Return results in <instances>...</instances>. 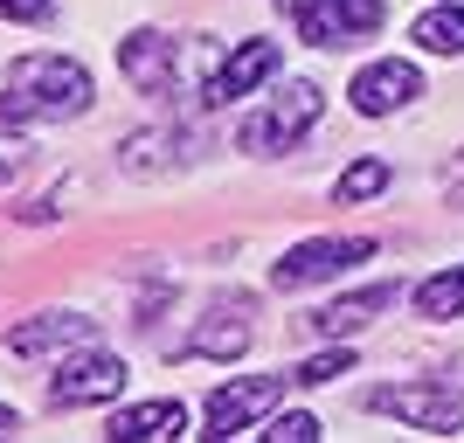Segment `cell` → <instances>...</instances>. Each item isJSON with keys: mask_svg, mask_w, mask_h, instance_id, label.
I'll return each instance as SVG.
<instances>
[{"mask_svg": "<svg viewBox=\"0 0 464 443\" xmlns=\"http://www.w3.org/2000/svg\"><path fill=\"white\" fill-rule=\"evenodd\" d=\"M368 409H382V416H402L409 429H430V437H458V429H464V388H450V381L374 388Z\"/></svg>", "mask_w": 464, "mask_h": 443, "instance_id": "obj_2", "label": "cell"}, {"mask_svg": "<svg viewBox=\"0 0 464 443\" xmlns=\"http://www.w3.org/2000/svg\"><path fill=\"white\" fill-rule=\"evenodd\" d=\"M374 256V236H319V243H298V250H285V264L271 270L277 291H305L319 284V277H340L347 264H368Z\"/></svg>", "mask_w": 464, "mask_h": 443, "instance_id": "obj_5", "label": "cell"}, {"mask_svg": "<svg viewBox=\"0 0 464 443\" xmlns=\"http://www.w3.org/2000/svg\"><path fill=\"white\" fill-rule=\"evenodd\" d=\"M319 118V83H285L264 111L243 118V153H291Z\"/></svg>", "mask_w": 464, "mask_h": 443, "instance_id": "obj_3", "label": "cell"}, {"mask_svg": "<svg viewBox=\"0 0 464 443\" xmlns=\"http://www.w3.org/2000/svg\"><path fill=\"white\" fill-rule=\"evenodd\" d=\"M7 118H21V125H56V118H83L91 111V70L70 56H21L14 70H7Z\"/></svg>", "mask_w": 464, "mask_h": 443, "instance_id": "obj_1", "label": "cell"}, {"mask_svg": "<svg viewBox=\"0 0 464 443\" xmlns=\"http://www.w3.org/2000/svg\"><path fill=\"white\" fill-rule=\"evenodd\" d=\"M277 7L298 21L312 49H340V42H361L382 28V0H277Z\"/></svg>", "mask_w": 464, "mask_h": 443, "instance_id": "obj_4", "label": "cell"}, {"mask_svg": "<svg viewBox=\"0 0 464 443\" xmlns=\"http://www.w3.org/2000/svg\"><path fill=\"white\" fill-rule=\"evenodd\" d=\"M111 437H118V443H174V437H188V402H139V409H118V416H111Z\"/></svg>", "mask_w": 464, "mask_h": 443, "instance_id": "obj_13", "label": "cell"}, {"mask_svg": "<svg viewBox=\"0 0 464 443\" xmlns=\"http://www.w3.org/2000/svg\"><path fill=\"white\" fill-rule=\"evenodd\" d=\"M409 35H416V49H430V56H464V7H430Z\"/></svg>", "mask_w": 464, "mask_h": 443, "instance_id": "obj_16", "label": "cell"}, {"mask_svg": "<svg viewBox=\"0 0 464 443\" xmlns=\"http://www.w3.org/2000/svg\"><path fill=\"white\" fill-rule=\"evenodd\" d=\"M28 159H35V146H28V132H21V118H0V180L28 174Z\"/></svg>", "mask_w": 464, "mask_h": 443, "instance_id": "obj_19", "label": "cell"}, {"mask_svg": "<svg viewBox=\"0 0 464 443\" xmlns=\"http://www.w3.org/2000/svg\"><path fill=\"white\" fill-rule=\"evenodd\" d=\"M7 437H21V416H14V409H0V443H7Z\"/></svg>", "mask_w": 464, "mask_h": 443, "instance_id": "obj_23", "label": "cell"}, {"mask_svg": "<svg viewBox=\"0 0 464 443\" xmlns=\"http://www.w3.org/2000/svg\"><path fill=\"white\" fill-rule=\"evenodd\" d=\"M382 188H388V159H353L333 194H340V201H374Z\"/></svg>", "mask_w": 464, "mask_h": 443, "instance_id": "obj_18", "label": "cell"}, {"mask_svg": "<svg viewBox=\"0 0 464 443\" xmlns=\"http://www.w3.org/2000/svg\"><path fill=\"white\" fill-rule=\"evenodd\" d=\"M271 443H319V416H305V409H291V416H271V429H264Z\"/></svg>", "mask_w": 464, "mask_h": 443, "instance_id": "obj_21", "label": "cell"}, {"mask_svg": "<svg viewBox=\"0 0 464 443\" xmlns=\"http://www.w3.org/2000/svg\"><path fill=\"white\" fill-rule=\"evenodd\" d=\"M250 298H222V305H208V319L194 326V340H188V353L194 361H236V353L250 347Z\"/></svg>", "mask_w": 464, "mask_h": 443, "instance_id": "obj_12", "label": "cell"}, {"mask_svg": "<svg viewBox=\"0 0 464 443\" xmlns=\"http://www.w3.org/2000/svg\"><path fill=\"white\" fill-rule=\"evenodd\" d=\"M353 111L361 118H388V111H402L409 97H423V77H416V63L402 56H388V63H368L361 77H353Z\"/></svg>", "mask_w": 464, "mask_h": 443, "instance_id": "obj_9", "label": "cell"}, {"mask_svg": "<svg viewBox=\"0 0 464 443\" xmlns=\"http://www.w3.org/2000/svg\"><path fill=\"white\" fill-rule=\"evenodd\" d=\"M333 374H353V347H333V353H312V361H298V367H291V381H305V388H319V381H333Z\"/></svg>", "mask_w": 464, "mask_h": 443, "instance_id": "obj_20", "label": "cell"}, {"mask_svg": "<svg viewBox=\"0 0 464 443\" xmlns=\"http://www.w3.org/2000/svg\"><path fill=\"white\" fill-rule=\"evenodd\" d=\"M285 395V374H256V381H222L208 395V429L201 437H243L256 416H271Z\"/></svg>", "mask_w": 464, "mask_h": 443, "instance_id": "obj_8", "label": "cell"}, {"mask_svg": "<svg viewBox=\"0 0 464 443\" xmlns=\"http://www.w3.org/2000/svg\"><path fill=\"white\" fill-rule=\"evenodd\" d=\"M118 395H125V361H111V353H77L49 381L56 409H97V402H118Z\"/></svg>", "mask_w": 464, "mask_h": 443, "instance_id": "obj_7", "label": "cell"}, {"mask_svg": "<svg viewBox=\"0 0 464 443\" xmlns=\"http://www.w3.org/2000/svg\"><path fill=\"white\" fill-rule=\"evenodd\" d=\"M395 305V284H374V291H353V298H340V305L312 312V332H326V340H347V332H361L374 319V312Z\"/></svg>", "mask_w": 464, "mask_h": 443, "instance_id": "obj_14", "label": "cell"}, {"mask_svg": "<svg viewBox=\"0 0 464 443\" xmlns=\"http://www.w3.org/2000/svg\"><path fill=\"white\" fill-rule=\"evenodd\" d=\"M91 319L83 312H42V319H28V326L7 332V353H21V361H35V353H63V347H91Z\"/></svg>", "mask_w": 464, "mask_h": 443, "instance_id": "obj_11", "label": "cell"}, {"mask_svg": "<svg viewBox=\"0 0 464 443\" xmlns=\"http://www.w3.org/2000/svg\"><path fill=\"white\" fill-rule=\"evenodd\" d=\"M118 70L125 83L146 97H174L180 91V42H167L160 28H139V35L118 42Z\"/></svg>", "mask_w": 464, "mask_h": 443, "instance_id": "obj_6", "label": "cell"}, {"mask_svg": "<svg viewBox=\"0 0 464 443\" xmlns=\"http://www.w3.org/2000/svg\"><path fill=\"white\" fill-rule=\"evenodd\" d=\"M416 312H423V319H458L464 312V264L423 277V284H416Z\"/></svg>", "mask_w": 464, "mask_h": 443, "instance_id": "obj_17", "label": "cell"}, {"mask_svg": "<svg viewBox=\"0 0 464 443\" xmlns=\"http://www.w3.org/2000/svg\"><path fill=\"white\" fill-rule=\"evenodd\" d=\"M194 146V132H139L118 146V159H125V174H167V167H180Z\"/></svg>", "mask_w": 464, "mask_h": 443, "instance_id": "obj_15", "label": "cell"}, {"mask_svg": "<svg viewBox=\"0 0 464 443\" xmlns=\"http://www.w3.org/2000/svg\"><path fill=\"white\" fill-rule=\"evenodd\" d=\"M264 77H277V42H243V49H236V56L208 77L201 104H215V111H222V104H236V97H250Z\"/></svg>", "mask_w": 464, "mask_h": 443, "instance_id": "obj_10", "label": "cell"}, {"mask_svg": "<svg viewBox=\"0 0 464 443\" xmlns=\"http://www.w3.org/2000/svg\"><path fill=\"white\" fill-rule=\"evenodd\" d=\"M56 0H0V21H49Z\"/></svg>", "mask_w": 464, "mask_h": 443, "instance_id": "obj_22", "label": "cell"}]
</instances>
